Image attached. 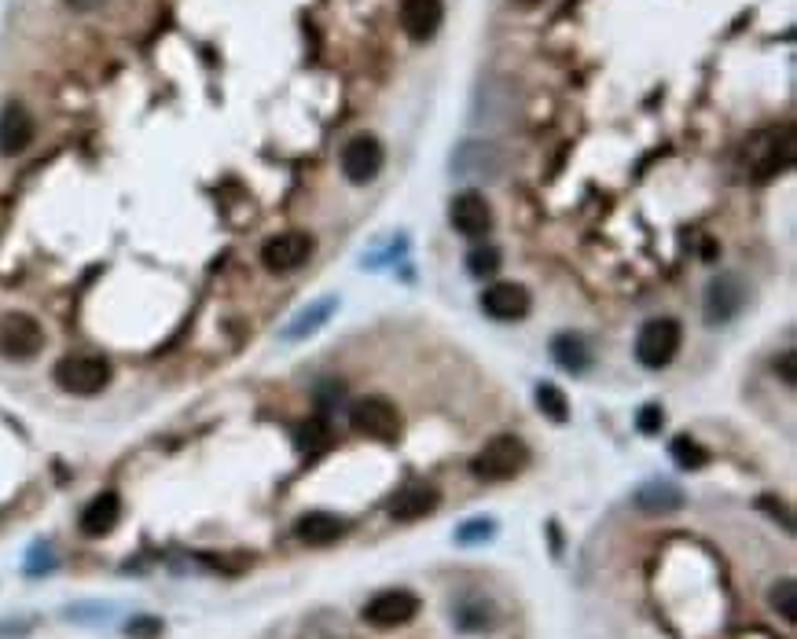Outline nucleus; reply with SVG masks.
Returning <instances> with one entry per match:
<instances>
[{
  "label": "nucleus",
  "instance_id": "1",
  "mask_svg": "<svg viewBox=\"0 0 797 639\" xmlns=\"http://www.w3.org/2000/svg\"><path fill=\"white\" fill-rule=\"evenodd\" d=\"M680 345H684V328H680V320L654 317L636 334V361L650 372H662L676 361Z\"/></svg>",
  "mask_w": 797,
  "mask_h": 639
},
{
  "label": "nucleus",
  "instance_id": "2",
  "mask_svg": "<svg viewBox=\"0 0 797 639\" xmlns=\"http://www.w3.org/2000/svg\"><path fill=\"white\" fill-rule=\"evenodd\" d=\"M526 459H530V453L519 437L500 434V437H492V442H486V448L470 459V475L478 481H511L522 467H526Z\"/></svg>",
  "mask_w": 797,
  "mask_h": 639
},
{
  "label": "nucleus",
  "instance_id": "3",
  "mask_svg": "<svg viewBox=\"0 0 797 639\" xmlns=\"http://www.w3.org/2000/svg\"><path fill=\"white\" fill-rule=\"evenodd\" d=\"M52 375H56L59 390L75 397H96L100 390H107L111 364L103 357H92V353H75V357H62Z\"/></svg>",
  "mask_w": 797,
  "mask_h": 639
},
{
  "label": "nucleus",
  "instance_id": "4",
  "mask_svg": "<svg viewBox=\"0 0 797 639\" xmlns=\"http://www.w3.org/2000/svg\"><path fill=\"white\" fill-rule=\"evenodd\" d=\"M45 350V328L30 312H4L0 317V357L34 361Z\"/></svg>",
  "mask_w": 797,
  "mask_h": 639
},
{
  "label": "nucleus",
  "instance_id": "5",
  "mask_svg": "<svg viewBox=\"0 0 797 639\" xmlns=\"http://www.w3.org/2000/svg\"><path fill=\"white\" fill-rule=\"evenodd\" d=\"M350 426L361 437H375V442H394L397 431H401V415H397V408L386 401V397H364V401L353 404Z\"/></svg>",
  "mask_w": 797,
  "mask_h": 639
},
{
  "label": "nucleus",
  "instance_id": "6",
  "mask_svg": "<svg viewBox=\"0 0 797 639\" xmlns=\"http://www.w3.org/2000/svg\"><path fill=\"white\" fill-rule=\"evenodd\" d=\"M312 250H317V243H312L309 232H280L261 247V265L269 272H295L312 258Z\"/></svg>",
  "mask_w": 797,
  "mask_h": 639
},
{
  "label": "nucleus",
  "instance_id": "7",
  "mask_svg": "<svg viewBox=\"0 0 797 639\" xmlns=\"http://www.w3.org/2000/svg\"><path fill=\"white\" fill-rule=\"evenodd\" d=\"M419 614V595L408 589H386L379 595H372L364 606V621L375 628H397L408 625Z\"/></svg>",
  "mask_w": 797,
  "mask_h": 639
},
{
  "label": "nucleus",
  "instance_id": "8",
  "mask_svg": "<svg viewBox=\"0 0 797 639\" xmlns=\"http://www.w3.org/2000/svg\"><path fill=\"white\" fill-rule=\"evenodd\" d=\"M342 173L350 184H368L379 176L383 162H386V151L383 144L375 140V136H353L350 144L342 148Z\"/></svg>",
  "mask_w": 797,
  "mask_h": 639
},
{
  "label": "nucleus",
  "instance_id": "9",
  "mask_svg": "<svg viewBox=\"0 0 797 639\" xmlns=\"http://www.w3.org/2000/svg\"><path fill=\"white\" fill-rule=\"evenodd\" d=\"M530 309H533V298L522 283H492V287L481 290V312L500 323L526 320Z\"/></svg>",
  "mask_w": 797,
  "mask_h": 639
},
{
  "label": "nucleus",
  "instance_id": "10",
  "mask_svg": "<svg viewBox=\"0 0 797 639\" xmlns=\"http://www.w3.org/2000/svg\"><path fill=\"white\" fill-rule=\"evenodd\" d=\"M742 306H747V283L739 276H731V272H724V276L713 279L706 290V323L717 328V323L736 320Z\"/></svg>",
  "mask_w": 797,
  "mask_h": 639
},
{
  "label": "nucleus",
  "instance_id": "11",
  "mask_svg": "<svg viewBox=\"0 0 797 639\" xmlns=\"http://www.w3.org/2000/svg\"><path fill=\"white\" fill-rule=\"evenodd\" d=\"M448 221L459 236L467 239H481L492 228V206L486 203L481 192H459L448 206Z\"/></svg>",
  "mask_w": 797,
  "mask_h": 639
},
{
  "label": "nucleus",
  "instance_id": "12",
  "mask_svg": "<svg viewBox=\"0 0 797 639\" xmlns=\"http://www.w3.org/2000/svg\"><path fill=\"white\" fill-rule=\"evenodd\" d=\"M790 136L779 133V129H768V133H761V136H753L750 140V166H753V173L761 176H772V173H779L786 162H790Z\"/></svg>",
  "mask_w": 797,
  "mask_h": 639
},
{
  "label": "nucleus",
  "instance_id": "13",
  "mask_svg": "<svg viewBox=\"0 0 797 639\" xmlns=\"http://www.w3.org/2000/svg\"><path fill=\"white\" fill-rule=\"evenodd\" d=\"M30 144H34V118H30V111L23 103H8L4 111H0V155L4 159H15V155H23Z\"/></svg>",
  "mask_w": 797,
  "mask_h": 639
},
{
  "label": "nucleus",
  "instance_id": "14",
  "mask_svg": "<svg viewBox=\"0 0 797 639\" xmlns=\"http://www.w3.org/2000/svg\"><path fill=\"white\" fill-rule=\"evenodd\" d=\"M445 4L442 0H401V30L412 41H430L442 30Z\"/></svg>",
  "mask_w": 797,
  "mask_h": 639
},
{
  "label": "nucleus",
  "instance_id": "15",
  "mask_svg": "<svg viewBox=\"0 0 797 639\" xmlns=\"http://www.w3.org/2000/svg\"><path fill=\"white\" fill-rule=\"evenodd\" d=\"M437 504H442V497H437L430 486H408L390 500V518L394 522H419V518L434 515Z\"/></svg>",
  "mask_w": 797,
  "mask_h": 639
},
{
  "label": "nucleus",
  "instance_id": "16",
  "mask_svg": "<svg viewBox=\"0 0 797 639\" xmlns=\"http://www.w3.org/2000/svg\"><path fill=\"white\" fill-rule=\"evenodd\" d=\"M456 176H497L503 170V155L492 144H464L453 155Z\"/></svg>",
  "mask_w": 797,
  "mask_h": 639
},
{
  "label": "nucleus",
  "instance_id": "17",
  "mask_svg": "<svg viewBox=\"0 0 797 639\" xmlns=\"http://www.w3.org/2000/svg\"><path fill=\"white\" fill-rule=\"evenodd\" d=\"M295 533L301 544H309V548H328V544L345 537V518L328 515V511H309V515L298 518Z\"/></svg>",
  "mask_w": 797,
  "mask_h": 639
},
{
  "label": "nucleus",
  "instance_id": "18",
  "mask_svg": "<svg viewBox=\"0 0 797 639\" xmlns=\"http://www.w3.org/2000/svg\"><path fill=\"white\" fill-rule=\"evenodd\" d=\"M636 507L644 511V515H673V511L684 507V492L673 481H647V486L636 489Z\"/></svg>",
  "mask_w": 797,
  "mask_h": 639
},
{
  "label": "nucleus",
  "instance_id": "19",
  "mask_svg": "<svg viewBox=\"0 0 797 639\" xmlns=\"http://www.w3.org/2000/svg\"><path fill=\"white\" fill-rule=\"evenodd\" d=\"M118 518H122L118 492H100V497L81 511V533H89V537H107V533L118 526Z\"/></svg>",
  "mask_w": 797,
  "mask_h": 639
},
{
  "label": "nucleus",
  "instance_id": "20",
  "mask_svg": "<svg viewBox=\"0 0 797 639\" xmlns=\"http://www.w3.org/2000/svg\"><path fill=\"white\" fill-rule=\"evenodd\" d=\"M551 357H555V364H559L562 372H570V375H584L592 368L589 342H584L581 334H573V331L555 334V339H551Z\"/></svg>",
  "mask_w": 797,
  "mask_h": 639
},
{
  "label": "nucleus",
  "instance_id": "21",
  "mask_svg": "<svg viewBox=\"0 0 797 639\" xmlns=\"http://www.w3.org/2000/svg\"><path fill=\"white\" fill-rule=\"evenodd\" d=\"M456 625L464 632H486V628L497 625V614H492V606L486 600H467L456 606Z\"/></svg>",
  "mask_w": 797,
  "mask_h": 639
},
{
  "label": "nucleus",
  "instance_id": "22",
  "mask_svg": "<svg viewBox=\"0 0 797 639\" xmlns=\"http://www.w3.org/2000/svg\"><path fill=\"white\" fill-rule=\"evenodd\" d=\"M768 603H772V611L783 617V621H797V584L790 578H783V581L772 584Z\"/></svg>",
  "mask_w": 797,
  "mask_h": 639
},
{
  "label": "nucleus",
  "instance_id": "23",
  "mask_svg": "<svg viewBox=\"0 0 797 639\" xmlns=\"http://www.w3.org/2000/svg\"><path fill=\"white\" fill-rule=\"evenodd\" d=\"M537 404H540V412L551 419V423H566V419H570V401H566V393L559 390V386L544 383L537 390Z\"/></svg>",
  "mask_w": 797,
  "mask_h": 639
},
{
  "label": "nucleus",
  "instance_id": "24",
  "mask_svg": "<svg viewBox=\"0 0 797 639\" xmlns=\"http://www.w3.org/2000/svg\"><path fill=\"white\" fill-rule=\"evenodd\" d=\"M492 533H497V522H492V518H470V522H464V526L456 529V544L475 548V544L492 540Z\"/></svg>",
  "mask_w": 797,
  "mask_h": 639
},
{
  "label": "nucleus",
  "instance_id": "25",
  "mask_svg": "<svg viewBox=\"0 0 797 639\" xmlns=\"http://www.w3.org/2000/svg\"><path fill=\"white\" fill-rule=\"evenodd\" d=\"M334 309V301H320L317 309H306L298 317V323H291L287 328V339H301V334H309V331H317L320 323H323V317H328V312Z\"/></svg>",
  "mask_w": 797,
  "mask_h": 639
},
{
  "label": "nucleus",
  "instance_id": "26",
  "mask_svg": "<svg viewBox=\"0 0 797 639\" xmlns=\"http://www.w3.org/2000/svg\"><path fill=\"white\" fill-rule=\"evenodd\" d=\"M467 269H470V276H492V272L500 269V250H492V247H478V250H470Z\"/></svg>",
  "mask_w": 797,
  "mask_h": 639
},
{
  "label": "nucleus",
  "instance_id": "27",
  "mask_svg": "<svg viewBox=\"0 0 797 639\" xmlns=\"http://www.w3.org/2000/svg\"><path fill=\"white\" fill-rule=\"evenodd\" d=\"M673 459L684 470H698L702 464H706V453H702V448L691 442V437H676V442H673Z\"/></svg>",
  "mask_w": 797,
  "mask_h": 639
},
{
  "label": "nucleus",
  "instance_id": "28",
  "mask_svg": "<svg viewBox=\"0 0 797 639\" xmlns=\"http://www.w3.org/2000/svg\"><path fill=\"white\" fill-rule=\"evenodd\" d=\"M125 632L136 636V639H151V636L162 632V625L155 621V617H136V621H129V628H125Z\"/></svg>",
  "mask_w": 797,
  "mask_h": 639
},
{
  "label": "nucleus",
  "instance_id": "29",
  "mask_svg": "<svg viewBox=\"0 0 797 639\" xmlns=\"http://www.w3.org/2000/svg\"><path fill=\"white\" fill-rule=\"evenodd\" d=\"M662 423H665V415H662V408H654V404H647L644 415H639V431H644V434L662 431Z\"/></svg>",
  "mask_w": 797,
  "mask_h": 639
},
{
  "label": "nucleus",
  "instance_id": "30",
  "mask_svg": "<svg viewBox=\"0 0 797 639\" xmlns=\"http://www.w3.org/2000/svg\"><path fill=\"white\" fill-rule=\"evenodd\" d=\"M794 379H797V372H794V350H786L783 353V383L794 386Z\"/></svg>",
  "mask_w": 797,
  "mask_h": 639
},
{
  "label": "nucleus",
  "instance_id": "31",
  "mask_svg": "<svg viewBox=\"0 0 797 639\" xmlns=\"http://www.w3.org/2000/svg\"><path fill=\"white\" fill-rule=\"evenodd\" d=\"M67 8H75V12H92V8H103L107 0H62Z\"/></svg>",
  "mask_w": 797,
  "mask_h": 639
},
{
  "label": "nucleus",
  "instance_id": "32",
  "mask_svg": "<svg viewBox=\"0 0 797 639\" xmlns=\"http://www.w3.org/2000/svg\"><path fill=\"white\" fill-rule=\"evenodd\" d=\"M761 507H764V511H772V515H775V518H783V526H786V529H790V526H794V522H790V515H786V511H783V507H775V504H772V500H768V497H764V500H761Z\"/></svg>",
  "mask_w": 797,
  "mask_h": 639
},
{
  "label": "nucleus",
  "instance_id": "33",
  "mask_svg": "<svg viewBox=\"0 0 797 639\" xmlns=\"http://www.w3.org/2000/svg\"><path fill=\"white\" fill-rule=\"evenodd\" d=\"M511 4H519V8H537L540 0H511Z\"/></svg>",
  "mask_w": 797,
  "mask_h": 639
}]
</instances>
